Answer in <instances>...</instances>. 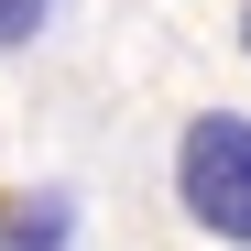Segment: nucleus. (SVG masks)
<instances>
[{"label":"nucleus","mask_w":251,"mask_h":251,"mask_svg":"<svg viewBox=\"0 0 251 251\" xmlns=\"http://www.w3.org/2000/svg\"><path fill=\"white\" fill-rule=\"evenodd\" d=\"M175 197L207 240H240L251 251V120L229 109H197L186 142H175Z\"/></svg>","instance_id":"nucleus-1"},{"label":"nucleus","mask_w":251,"mask_h":251,"mask_svg":"<svg viewBox=\"0 0 251 251\" xmlns=\"http://www.w3.org/2000/svg\"><path fill=\"white\" fill-rule=\"evenodd\" d=\"M66 197H11L0 207V251H66Z\"/></svg>","instance_id":"nucleus-2"},{"label":"nucleus","mask_w":251,"mask_h":251,"mask_svg":"<svg viewBox=\"0 0 251 251\" xmlns=\"http://www.w3.org/2000/svg\"><path fill=\"white\" fill-rule=\"evenodd\" d=\"M44 33V0H0V44H33Z\"/></svg>","instance_id":"nucleus-3"},{"label":"nucleus","mask_w":251,"mask_h":251,"mask_svg":"<svg viewBox=\"0 0 251 251\" xmlns=\"http://www.w3.org/2000/svg\"><path fill=\"white\" fill-rule=\"evenodd\" d=\"M240 33H251V11H240Z\"/></svg>","instance_id":"nucleus-4"}]
</instances>
